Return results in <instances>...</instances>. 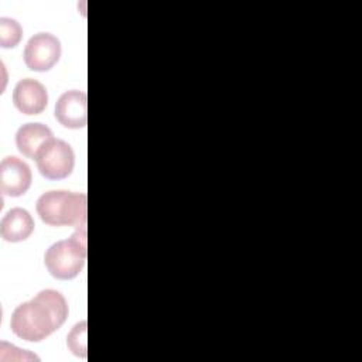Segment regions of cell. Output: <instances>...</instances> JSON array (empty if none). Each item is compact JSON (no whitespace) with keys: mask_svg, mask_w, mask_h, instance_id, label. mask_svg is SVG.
Wrapping results in <instances>:
<instances>
[{"mask_svg":"<svg viewBox=\"0 0 362 362\" xmlns=\"http://www.w3.org/2000/svg\"><path fill=\"white\" fill-rule=\"evenodd\" d=\"M23 37V28L20 23L10 17L0 18V47L14 48L20 44Z\"/></svg>","mask_w":362,"mask_h":362,"instance_id":"8fae6325","label":"cell"},{"mask_svg":"<svg viewBox=\"0 0 362 362\" xmlns=\"http://www.w3.org/2000/svg\"><path fill=\"white\" fill-rule=\"evenodd\" d=\"M86 194L64 189L44 192L37 199V214L49 226H78L86 222Z\"/></svg>","mask_w":362,"mask_h":362,"instance_id":"7a4b0ae2","label":"cell"},{"mask_svg":"<svg viewBox=\"0 0 362 362\" xmlns=\"http://www.w3.org/2000/svg\"><path fill=\"white\" fill-rule=\"evenodd\" d=\"M68 311L65 297L57 290L45 288L16 307L10 318V328L24 341L40 342L62 327Z\"/></svg>","mask_w":362,"mask_h":362,"instance_id":"6da1fadb","label":"cell"},{"mask_svg":"<svg viewBox=\"0 0 362 362\" xmlns=\"http://www.w3.org/2000/svg\"><path fill=\"white\" fill-rule=\"evenodd\" d=\"M55 119L68 129H82L88 123V98L83 90L64 92L55 103Z\"/></svg>","mask_w":362,"mask_h":362,"instance_id":"8992f818","label":"cell"},{"mask_svg":"<svg viewBox=\"0 0 362 362\" xmlns=\"http://www.w3.org/2000/svg\"><path fill=\"white\" fill-rule=\"evenodd\" d=\"M34 160L40 174L48 180L66 178L75 165L72 147L66 141L54 137L40 148Z\"/></svg>","mask_w":362,"mask_h":362,"instance_id":"277c9868","label":"cell"},{"mask_svg":"<svg viewBox=\"0 0 362 362\" xmlns=\"http://www.w3.org/2000/svg\"><path fill=\"white\" fill-rule=\"evenodd\" d=\"M13 103L24 115H40L48 105L47 89L37 79L24 78L14 86Z\"/></svg>","mask_w":362,"mask_h":362,"instance_id":"ba28073f","label":"cell"},{"mask_svg":"<svg viewBox=\"0 0 362 362\" xmlns=\"http://www.w3.org/2000/svg\"><path fill=\"white\" fill-rule=\"evenodd\" d=\"M54 137L51 129L42 123H25L16 133V146L27 158H35L40 148Z\"/></svg>","mask_w":362,"mask_h":362,"instance_id":"30bf717a","label":"cell"},{"mask_svg":"<svg viewBox=\"0 0 362 362\" xmlns=\"http://www.w3.org/2000/svg\"><path fill=\"white\" fill-rule=\"evenodd\" d=\"M86 262V222L76 226L69 239L58 240L51 245L44 263L49 274L58 280H71L76 277Z\"/></svg>","mask_w":362,"mask_h":362,"instance_id":"3957f363","label":"cell"},{"mask_svg":"<svg viewBox=\"0 0 362 362\" xmlns=\"http://www.w3.org/2000/svg\"><path fill=\"white\" fill-rule=\"evenodd\" d=\"M86 332H88V322L83 320V321L75 324L66 337V345H68L69 351L75 356H79L83 359L88 356Z\"/></svg>","mask_w":362,"mask_h":362,"instance_id":"7c38bea8","label":"cell"},{"mask_svg":"<svg viewBox=\"0 0 362 362\" xmlns=\"http://www.w3.org/2000/svg\"><path fill=\"white\" fill-rule=\"evenodd\" d=\"M61 57V42L49 33L34 34L24 48V62L28 69L45 72L54 68Z\"/></svg>","mask_w":362,"mask_h":362,"instance_id":"5b68a950","label":"cell"},{"mask_svg":"<svg viewBox=\"0 0 362 362\" xmlns=\"http://www.w3.org/2000/svg\"><path fill=\"white\" fill-rule=\"evenodd\" d=\"M33 181L30 165L16 156H8L0 164V191L7 197L24 195Z\"/></svg>","mask_w":362,"mask_h":362,"instance_id":"52a82bcc","label":"cell"},{"mask_svg":"<svg viewBox=\"0 0 362 362\" xmlns=\"http://www.w3.org/2000/svg\"><path fill=\"white\" fill-rule=\"evenodd\" d=\"M34 219L24 208H11L1 219L0 235L6 242H23L34 230Z\"/></svg>","mask_w":362,"mask_h":362,"instance_id":"9c48e42d","label":"cell"}]
</instances>
